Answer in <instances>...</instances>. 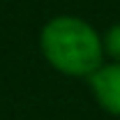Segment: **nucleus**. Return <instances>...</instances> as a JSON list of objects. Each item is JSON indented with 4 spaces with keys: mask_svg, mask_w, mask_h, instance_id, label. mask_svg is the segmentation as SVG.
<instances>
[{
    "mask_svg": "<svg viewBox=\"0 0 120 120\" xmlns=\"http://www.w3.org/2000/svg\"><path fill=\"white\" fill-rule=\"evenodd\" d=\"M95 102L106 113L120 118V62H104L86 79Z\"/></svg>",
    "mask_w": 120,
    "mask_h": 120,
    "instance_id": "2",
    "label": "nucleus"
},
{
    "mask_svg": "<svg viewBox=\"0 0 120 120\" xmlns=\"http://www.w3.org/2000/svg\"><path fill=\"white\" fill-rule=\"evenodd\" d=\"M102 42H104V56H109L111 62H120V21L102 35Z\"/></svg>",
    "mask_w": 120,
    "mask_h": 120,
    "instance_id": "3",
    "label": "nucleus"
},
{
    "mask_svg": "<svg viewBox=\"0 0 120 120\" xmlns=\"http://www.w3.org/2000/svg\"><path fill=\"white\" fill-rule=\"evenodd\" d=\"M39 51L60 74L88 79L104 65L102 35L81 16L60 14L49 19L39 32Z\"/></svg>",
    "mask_w": 120,
    "mask_h": 120,
    "instance_id": "1",
    "label": "nucleus"
}]
</instances>
